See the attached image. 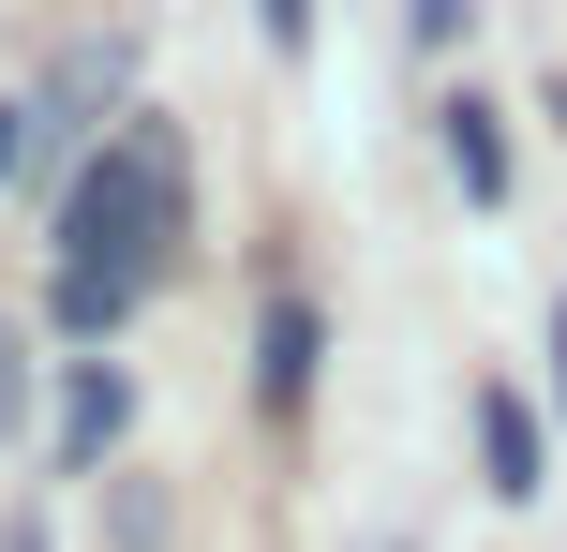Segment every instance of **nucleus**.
Instances as JSON below:
<instances>
[{
	"label": "nucleus",
	"mask_w": 567,
	"mask_h": 552,
	"mask_svg": "<svg viewBox=\"0 0 567 552\" xmlns=\"http://www.w3.org/2000/svg\"><path fill=\"white\" fill-rule=\"evenodd\" d=\"M60 269H90V284H120L135 299L150 269H165V239H179V135L165 119H135V135H105V149H75V179H60Z\"/></svg>",
	"instance_id": "1"
},
{
	"label": "nucleus",
	"mask_w": 567,
	"mask_h": 552,
	"mask_svg": "<svg viewBox=\"0 0 567 552\" xmlns=\"http://www.w3.org/2000/svg\"><path fill=\"white\" fill-rule=\"evenodd\" d=\"M478 493H493V508H538V493H553V434H538V404H523L508 374L478 388Z\"/></svg>",
	"instance_id": "2"
},
{
	"label": "nucleus",
	"mask_w": 567,
	"mask_h": 552,
	"mask_svg": "<svg viewBox=\"0 0 567 552\" xmlns=\"http://www.w3.org/2000/svg\"><path fill=\"white\" fill-rule=\"evenodd\" d=\"M313 358H329V314L284 284L269 314H255V404H269V418H313Z\"/></svg>",
	"instance_id": "3"
},
{
	"label": "nucleus",
	"mask_w": 567,
	"mask_h": 552,
	"mask_svg": "<svg viewBox=\"0 0 567 552\" xmlns=\"http://www.w3.org/2000/svg\"><path fill=\"white\" fill-rule=\"evenodd\" d=\"M433 135H449V179H463V209H508V105L449 90V105H433Z\"/></svg>",
	"instance_id": "4"
},
{
	"label": "nucleus",
	"mask_w": 567,
	"mask_h": 552,
	"mask_svg": "<svg viewBox=\"0 0 567 552\" xmlns=\"http://www.w3.org/2000/svg\"><path fill=\"white\" fill-rule=\"evenodd\" d=\"M120 418H135V388H120L105 358H75V388H60V448H45V464H60V478H90V464L120 448Z\"/></svg>",
	"instance_id": "5"
},
{
	"label": "nucleus",
	"mask_w": 567,
	"mask_h": 552,
	"mask_svg": "<svg viewBox=\"0 0 567 552\" xmlns=\"http://www.w3.org/2000/svg\"><path fill=\"white\" fill-rule=\"evenodd\" d=\"M255 30H269V60H313V0H255Z\"/></svg>",
	"instance_id": "6"
},
{
	"label": "nucleus",
	"mask_w": 567,
	"mask_h": 552,
	"mask_svg": "<svg viewBox=\"0 0 567 552\" xmlns=\"http://www.w3.org/2000/svg\"><path fill=\"white\" fill-rule=\"evenodd\" d=\"M463 15L478 0H403V45H463Z\"/></svg>",
	"instance_id": "7"
},
{
	"label": "nucleus",
	"mask_w": 567,
	"mask_h": 552,
	"mask_svg": "<svg viewBox=\"0 0 567 552\" xmlns=\"http://www.w3.org/2000/svg\"><path fill=\"white\" fill-rule=\"evenodd\" d=\"M30 165V105H0V179H16Z\"/></svg>",
	"instance_id": "8"
},
{
	"label": "nucleus",
	"mask_w": 567,
	"mask_h": 552,
	"mask_svg": "<svg viewBox=\"0 0 567 552\" xmlns=\"http://www.w3.org/2000/svg\"><path fill=\"white\" fill-rule=\"evenodd\" d=\"M0 552H45V523H0Z\"/></svg>",
	"instance_id": "9"
},
{
	"label": "nucleus",
	"mask_w": 567,
	"mask_h": 552,
	"mask_svg": "<svg viewBox=\"0 0 567 552\" xmlns=\"http://www.w3.org/2000/svg\"><path fill=\"white\" fill-rule=\"evenodd\" d=\"M553 388H567V299H553Z\"/></svg>",
	"instance_id": "10"
}]
</instances>
